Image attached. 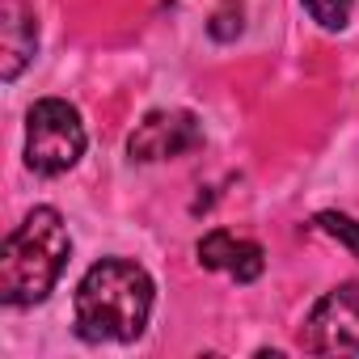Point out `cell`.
Returning a JSON list of instances; mask_svg holds the SVG:
<instances>
[{
    "instance_id": "9c48e42d",
    "label": "cell",
    "mask_w": 359,
    "mask_h": 359,
    "mask_svg": "<svg viewBox=\"0 0 359 359\" xmlns=\"http://www.w3.org/2000/svg\"><path fill=\"white\" fill-rule=\"evenodd\" d=\"M313 224H317L321 233H330L334 241H342V245L359 258V220H351V216H342V212H321Z\"/></svg>"
},
{
    "instance_id": "30bf717a",
    "label": "cell",
    "mask_w": 359,
    "mask_h": 359,
    "mask_svg": "<svg viewBox=\"0 0 359 359\" xmlns=\"http://www.w3.org/2000/svg\"><path fill=\"white\" fill-rule=\"evenodd\" d=\"M304 9L313 13V22L321 30H342L351 22V9H355V0H304Z\"/></svg>"
},
{
    "instance_id": "8992f818",
    "label": "cell",
    "mask_w": 359,
    "mask_h": 359,
    "mask_svg": "<svg viewBox=\"0 0 359 359\" xmlns=\"http://www.w3.org/2000/svg\"><path fill=\"white\" fill-rule=\"evenodd\" d=\"M34 51H39V26L26 5H13L5 18V64H0V76L18 81L22 68L34 60Z\"/></svg>"
},
{
    "instance_id": "7c38bea8",
    "label": "cell",
    "mask_w": 359,
    "mask_h": 359,
    "mask_svg": "<svg viewBox=\"0 0 359 359\" xmlns=\"http://www.w3.org/2000/svg\"><path fill=\"white\" fill-rule=\"evenodd\" d=\"M156 5H177V0H156Z\"/></svg>"
},
{
    "instance_id": "ba28073f",
    "label": "cell",
    "mask_w": 359,
    "mask_h": 359,
    "mask_svg": "<svg viewBox=\"0 0 359 359\" xmlns=\"http://www.w3.org/2000/svg\"><path fill=\"white\" fill-rule=\"evenodd\" d=\"M262 266H266L262 245H258V241H237V254H233V262H229V275H233L237 283H254V279L262 275Z\"/></svg>"
},
{
    "instance_id": "7a4b0ae2",
    "label": "cell",
    "mask_w": 359,
    "mask_h": 359,
    "mask_svg": "<svg viewBox=\"0 0 359 359\" xmlns=\"http://www.w3.org/2000/svg\"><path fill=\"white\" fill-rule=\"evenodd\" d=\"M68 258H72V237L64 216L55 208H34L0 250V300L9 309L47 300Z\"/></svg>"
},
{
    "instance_id": "277c9868",
    "label": "cell",
    "mask_w": 359,
    "mask_h": 359,
    "mask_svg": "<svg viewBox=\"0 0 359 359\" xmlns=\"http://www.w3.org/2000/svg\"><path fill=\"white\" fill-rule=\"evenodd\" d=\"M300 342L313 355H359V279L338 283L309 309Z\"/></svg>"
},
{
    "instance_id": "6da1fadb",
    "label": "cell",
    "mask_w": 359,
    "mask_h": 359,
    "mask_svg": "<svg viewBox=\"0 0 359 359\" xmlns=\"http://www.w3.org/2000/svg\"><path fill=\"white\" fill-rule=\"evenodd\" d=\"M152 275L131 258H102L85 271L72 317L85 342H135L152 317Z\"/></svg>"
},
{
    "instance_id": "3957f363",
    "label": "cell",
    "mask_w": 359,
    "mask_h": 359,
    "mask_svg": "<svg viewBox=\"0 0 359 359\" xmlns=\"http://www.w3.org/2000/svg\"><path fill=\"white\" fill-rule=\"evenodd\" d=\"M85 156L81 110L64 97H43L26 114V165L39 177H60Z\"/></svg>"
},
{
    "instance_id": "8fae6325",
    "label": "cell",
    "mask_w": 359,
    "mask_h": 359,
    "mask_svg": "<svg viewBox=\"0 0 359 359\" xmlns=\"http://www.w3.org/2000/svg\"><path fill=\"white\" fill-rule=\"evenodd\" d=\"M208 34H212L216 43H233V39L241 34V5H237V0H224V5L212 13Z\"/></svg>"
},
{
    "instance_id": "5b68a950",
    "label": "cell",
    "mask_w": 359,
    "mask_h": 359,
    "mask_svg": "<svg viewBox=\"0 0 359 359\" xmlns=\"http://www.w3.org/2000/svg\"><path fill=\"white\" fill-rule=\"evenodd\" d=\"M203 144V127L191 110H152L140 118V127L127 140V152L135 161H173Z\"/></svg>"
},
{
    "instance_id": "52a82bcc",
    "label": "cell",
    "mask_w": 359,
    "mask_h": 359,
    "mask_svg": "<svg viewBox=\"0 0 359 359\" xmlns=\"http://www.w3.org/2000/svg\"><path fill=\"white\" fill-rule=\"evenodd\" d=\"M237 241H241V237H233L229 229H212V233L199 241V262H203L208 271H229V262H233V254H237Z\"/></svg>"
}]
</instances>
